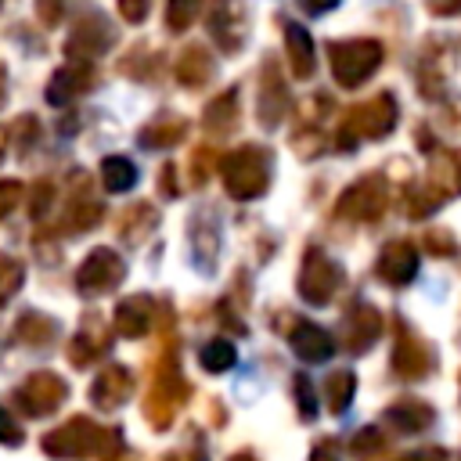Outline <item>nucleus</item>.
Listing matches in <instances>:
<instances>
[{
  "mask_svg": "<svg viewBox=\"0 0 461 461\" xmlns=\"http://www.w3.org/2000/svg\"><path fill=\"white\" fill-rule=\"evenodd\" d=\"M349 385H353L349 375H335V378H331V411H335V414L349 403Z\"/></svg>",
  "mask_w": 461,
  "mask_h": 461,
  "instance_id": "f257e3e1",
  "label": "nucleus"
},
{
  "mask_svg": "<svg viewBox=\"0 0 461 461\" xmlns=\"http://www.w3.org/2000/svg\"><path fill=\"white\" fill-rule=\"evenodd\" d=\"M313 461H335V454L328 450V443H324L321 450H313Z\"/></svg>",
  "mask_w": 461,
  "mask_h": 461,
  "instance_id": "f03ea898",
  "label": "nucleus"
},
{
  "mask_svg": "<svg viewBox=\"0 0 461 461\" xmlns=\"http://www.w3.org/2000/svg\"><path fill=\"white\" fill-rule=\"evenodd\" d=\"M230 461H252V454H238V457H230Z\"/></svg>",
  "mask_w": 461,
  "mask_h": 461,
  "instance_id": "7ed1b4c3",
  "label": "nucleus"
}]
</instances>
